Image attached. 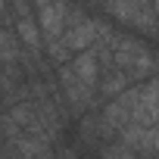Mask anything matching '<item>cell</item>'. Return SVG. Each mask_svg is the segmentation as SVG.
I'll return each instance as SVG.
<instances>
[{"mask_svg":"<svg viewBox=\"0 0 159 159\" xmlns=\"http://www.w3.org/2000/svg\"><path fill=\"white\" fill-rule=\"evenodd\" d=\"M125 88H128V75H125L122 69H116V66L109 62V72H106V78H103L100 91H103L106 97H116V94H122Z\"/></svg>","mask_w":159,"mask_h":159,"instance_id":"cell-6","label":"cell"},{"mask_svg":"<svg viewBox=\"0 0 159 159\" xmlns=\"http://www.w3.org/2000/svg\"><path fill=\"white\" fill-rule=\"evenodd\" d=\"M81 84H88V88H94L97 91V84H100V56H97V50L94 47H84V50H78L75 53V59L66 66Z\"/></svg>","mask_w":159,"mask_h":159,"instance_id":"cell-5","label":"cell"},{"mask_svg":"<svg viewBox=\"0 0 159 159\" xmlns=\"http://www.w3.org/2000/svg\"><path fill=\"white\" fill-rule=\"evenodd\" d=\"M109 62L128 75V81L147 78L156 69V56L140 41H131V38H112V44H109Z\"/></svg>","mask_w":159,"mask_h":159,"instance_id":"cell-2","label":"cell"},{"mask_svg":"<svg viewBox=\"0 0 159 159\" xmlns=\"http://www.w3.org/2000/svg\"><path fill=\"white\" fill-rule=\"evenodd\" d=\"M31 10H34V19H38V28H41V38H44V47H56L59 44V34L66 28V19L72 13L69 0H31Z\"/></svg>","mask_w":159,"mask_h":159,"instance_id":"cell-3","label":"cell"},{"mask_svg":"<svg viewBox=\"0 0 159 159\" xmlns=\"http://www.w3.org/2000/svg\"><path fill=\"white\" fill-rule=\"evenodd\" d=\"M153 10H156V25H159V0H153Z\"/></svg>","mask_w":159,"mask_h":159,"instance_id":"cell-7","label":"cell"},{"mask_svg":"<svg viewBox=\"0 0 159 159\" xmlns=\"http://www.w3.org/2000/svg\"><path fill=\"white\" fill-rule=\"evenodd\" d=\"M100 3L109 10V16H116L119 22H125V25H131L137 31H147V34L159 31L153 0H100Z\"/></svg>","mask_w":159,"mask_h":159,"instance_id":"cell-4","label":"cell"},{"mask_svg":"<svg viewBox=\"0 0 159 159\" xmlns=\"http://www.w3.org/2000/svg\"><path fill=\"white\" fill-rule=\"evenodd\" d=\"M97 38H100V22H97V19H88L81 10L72 7V13H69V19H66V28H62V34H59V44L50 47V56H53L56 62H66L72 53L84 50V47H94Z\"/></svg>","mask_w":159,"mask_h":159,"instance_id":"cell-1","label":"cell"}]
</instances>
